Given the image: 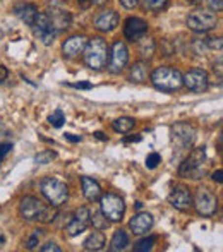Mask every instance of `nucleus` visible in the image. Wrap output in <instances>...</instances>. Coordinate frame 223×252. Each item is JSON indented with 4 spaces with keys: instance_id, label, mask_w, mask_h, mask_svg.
Wrapping results in <instances>:
<instances>
[{
    "instance_id": "45",
    "label": "nucleus",
    "mask_w": 223,
    "mask_h": 252,
    "mask_svg": "<svg viewBox=\"0 0 223 252\" xmlns=\"http://www.w3.org/2000/svg\"><path fill=\"white\" fill-rule=\"evenodd\" d=\"M95 136H96L100 141H107V136H105L103 132H95Z\"/></svg>"
},
{
    "instance_id": "40",
    "label": "nucleus",
    "mask_w": 223,
    "mask_h": 252,
    "mask_svg": "<svg viewBox=\"0 0 223 252\" xmlns=\"http://www.w3.org/2000/svg\"><path fill=\"white\" fill-rule=\"evenodd\" d=\"M64 136H65V139L70 141V143H79L81 141V136H74V134H70V132L64 134Z\"/></svg>"
},
{
    "instance_id": "35",
    "label": "nucleus",
    "mask_w": 223,
    "mask_h": 252,
    "mask_svg": "<svg viewBox=\"0 0 223 252\" xmlns=\"http://www.w3.org/2000/svg\"><path fill=\"white\" fill-rule=\"evenodd\" d=\"M10 150H12V144H9V143L0 144V163H2V159L5 158L7 155H9Z\"/></svg>"
},
{
    "instance_id": "23",
    "label": "nucleus",
    "mask_w": 223,
    "mask_h": 252,
    "mask_svg": "<svg viewBox=\"0 0 223 252\" xmlns=\"http://www.w3.org/2000/svg\"><path fill=\"white\" fill-rule=\"evenodd\" d=\"M148 77V62H144V60H139V62H136L132 67H130V72H129V79L132 81V83H144Z\"/></svg>"
},
{
    "instance_id": "5",
    "label": "nucleus",
    "mask_w": 223,
    "mask_h": 252,
    "mask_svg": "<svg viewBox=\"0 0 223 252\" xmlns=\"http://www.w3.org/2000/svg\"><path fill=\"white\" fill-rule=\"evenodd\" d=\"M40 189L41 194L47 197L52 206H60L69 199V189H67L65 184L57 179H52V177H47V179L41 180Z\"/></svg>"
},
{
    "instance_id": "17",
    "label": "nucleus",
    "mask_w": 223,
    "mask_h": 252,
    "mask_svg": "<svg viewBox=\"0 0 223 252\" xmlns=\"http://www.w3.org/2000/svg\"><path fill=\"white\" fill-rule=\"evenodd\" d=\"M168 201H170V204L175 209H179V211H187V209L191 208V204H192V196H191L187 187L180 186V187H175V189L170 192Z\"/></svg>"
},
{
    "instance_id": "21",
    "label": "nucleus",
    "mask_w": 223,
    "mask_h": 252,
    "mask_svg": "<svg viewBox=\"0 0 223 252\" xmlns=\"http://www.w3.org/2000/svg\"><path fill=\"white\" fill-rule=\"evenodd\" d=\"M81 186H83V194L88 201L95 202L101 197V187L96 180L90 179V177H81Z\"/></svg>"
},
{
    "instance_id": "1",
    "label": "nucleus",
    "mask_w": 223,
    "mask_h": 252,
    "mask_svg": "<svg viewBox=\"0 0 223 252\" xmlns=\"http://www.w3.org/2000/svg\"><path fill=\"white\" fill-rule=\"evenodd\" d=\"M19 213L23 216V220L26 221H43V223H50L55 220L57 213V206H47L43 204L40 199L33 196H28L24 199H21L19 204Z\"/></svg>"
},
{
    "instance_id": "30",
    "label": "nucleus",
    "mask_w": 223,
    "mask_h": 252,
    "mask_svg": "<svg viewBox=\"0 0 223 252\" xmlns=\"http://www.w3.org/2000/svg\"><path fill=\"white\" fill-rule=\"evenodd\" d=\"M48 122H50L54 127H57V129H59V127H62L64 122H65V115H64L62 110H55V112L52 113L50 117H48Z\"/></svg>"
},
{
    "instance_id": "28",
    "label": "nucleus",
    "mask_w": 223,
    "mask_h": 252,
    "mask_svg": "<svg viewBox=\"0 0 223 252\" xmlns=\"http://www.w3.org/2000/svg\"><path fill=\"white\" fill-rule=\"evenodd\" d=\"M143 3L146 9L153 10V12H161L168 5V0H143Z\"/></svg>"
},
{
    "instance_id": "8",
    "label": "nucleus",
    "mask_w": 223,
    "mask_h": 252,
    "mask_svg": "<svg viewBox=\"0 0 223 252\" xmlns=\"http://www.w3.org/2000/svg\"><path fill=\"white\" fill-rule=\"evenodd\" d=\"M194 206H196L197 213L201 216H213L218 209V199L211 190L206 187H199L196 190V197H194Z\"/></svg>"
},
{
    "instance_id": "41",
    "label": "nucleus",
    "mask_w": 223,
    "mask_h": 252,
    "mask_svg": "<svg viewBox=\"0 0 223 252\" xmlns=\"http://www.w3.org/2000/svg\"><path fill=\"white\" fill-rule=\"evenodd\" d=\"M213 180H215V182H218V184L223 182V172H222V170H217V172L213 173Z\"/></svg>"
},
{
    "instance_id": "33",
    "label": "nucleus",
    "mask_w": 223,
    "mask_h": 252,
    "mask_svg": "<svg viewBox=\"0 0 223 252\" xmlns=\"http://www.w3.org/2000/svg\"><path fill=\"white\" fill-rule=\"evenodd\" d=\"M204 45H206V48H211V50H222V38H208V40H204Z\"/></svg>"
},
{
    "instance_id": "16",
    "label": "nucleus",
    "mask_w": 223,
    "mask_h": 252,
    "mask_svg": "<svg viewBox=\"0 0 223 252\" xmlns=\"http://www.w3.org/2000/svg\"><path fill=\"white\" fill-rule=\"evenodd\" d=\"M48 19H50L52 26L55 28L57 34L62 33V31L69 30L70 23H72V17H70V14L67 12L65 9H62V7H52L50 10L47 12Z\"/></svg>"
},
{
    "instance_id": "32",
    "label": "nucleus",
    "mask_w": 223,
    "mask_h": 252,
    "mask_svg": "<svg viewBox=\"0 0 223 252\" xmlns=\"http://www.w3.org/2000/svg\"><path fill=\"white\" fill-rule=\"evenodd\" d=\"M161 163V156L158 155V153H150L148 155V158H146V166L150 170H155L158 165Z\"/></svg>"
},
{
    "instance_id": "34",
    "label": "nucleus",
    "mask_w": 223,
    "mask_h": 252,
    "mask_svg": "<svg viewBox=\"0 0 223 252\" xmlns=\"http://www.w3.org/2000/svg\"><path fill=\"white\" fill-rule=\"evenodd\" d=\"M40 232H41V230H34L33 235H31L30 239H28L26 249H34V247L38 246V240H40Z\"/></svg>"
},
{
    "instance_id": "27",
    "label": "nucleus",
    "mask_w": 223,
    "mask_h": 252,
    "mask_svg": "<svg viewBox=\"0 0 223 252\" xmlns=\"http://www.w3.org/2000/svg\"><path fill=\"white\" fill-rule=\"evenodd\" d=\"M137 41H139L141 55L151 59V57H153V53H155V41L151 40V38H144V36L141 38V40H137Z\"/></svg>"
},
{
    "instance_id": "43",
    "label": "nucleus",
    "mask_w": 223,
    "mask_h": 252,
    "mask_svg": "<svg viewBox=\"0 0 223 252\" xmlns=\"http://www.w3.org/2000/svg\"><path fill=\"white\" fill-rule=\"evenodd\" d=\"M77 3H79V7H83V9H88V7L91 5L90 0H77Z\"/></svg>"
},
{
    "instance_id": "42",
    "label": "nucleus",
    "mask_w": 223,
    "mask_h": 252,
    "mask_svg": "<svg viewBox=\"0 0 223 252\" xmlns=\"http://www.w3.org/2000/svg\"><path fill=\"white\" fill-rule=\"evenodd\" d=\"M7 76H9L7 69H5L3 65H0V83H2V81H5V79H7Z\"/></svg>"
},
{
    "instance_id": "37",
    "label": "nucleus",
    "mask_w": 223,
    "mask_h": 252,
    "mask_svg": "<svg viewBox=\"0 0 223 252\" xmlns=\"http://www.w3.org/2000/svg\"><path fill=\"white\" fill-rule=\"evenodd\" d=\"M210 7L215 10V12H220L223 9V2L222 0H210Z\"/></svg>"
},
{
    "instance_id": "19",
    "label": "nucleus",
    "mask_w": 223,
    "mask_h": 252,
    "mask_svg": "<svg viewBox=\"0 0 223 252\" xmlns=\"http://www.w3.org/2000/svg\"><path fill=\"white\" fill-rule=\"evenodd\" d=\"M153 223L155 220L150 213H137L129 221V228L132 230L134 235H144L153 228Z\"/></svg>"
},
{
    "instance_id": "13",
    "label": "nucleus",
    "mask_w": 223,
    "mask_h": 252,
    "mask_svg": "<svg viewBox=\"0 0 223 252\" xmlns=\"http://www.w3.org/2000/svg\"><path fill=\"white\" fill-rule=\"evenodd\" d=\"M90 226V209L88 208H79L74 216L70 218V221L67 223V235L69 237H76L79 233L86 232V228Z\"/></svg>"
},
{
    "instance_id": "38",
    "label": "nucleus",
    "mask_w": 223,
    "mask_h": 252,
    "mask_svg": "<svg viewBox=\"0 0 223 252\" xmlns=\"http://www.w3.org/2000/svg\"><path fill=\"white\" fill-rule=\"evenodd\" d=\"M120 3H122L126 9H134V7L139 3V0H119Z\"/></svg>"
},
{
    "instance_id": "6",
    "label": "nucleus",
    "mask_w": 223,
    "mask_h": 252,
    "mask_svg": "<svg viewBox=\"0 0 223 252\" xmlns=\"http://www.w3.org/2000/svg\"><path fill=\"white\" fill-rule=\"evenodd\" d=\"M100 208H101V213L105 215V218L108 221H122L124 215H126V202L120 196L117 194H105V196L100 197Z\"/></svg>"
},
{
    "instance_id": "22",
    "label": "nucleus",
    "mask_w": 223,
    "mask_h": 252,
    "mask_svg": "<svg viewBox=\"0 0 223 252\" xmlns=\"http://www.w3.org/2000/svg\"><path fill=\"white\" fill-rule=\"evenodd\" d=\"M83 246L86 251H101L105 246H107V239H105V235L101 233V230H98V232H93L86 240H84Z\"/></svg>"
},
{
    "instance_id": "2",
    "label": "nucleus",
    "mask_w": 223,
    "mask_h": 252,
    "mask_svg": "<svg viewBox=\"0 0 223 252\" xmlns=\"http://www.w3.org/2000/svg\"><path fill=\"white\" fill-rule=\"evenodd\" d=\"M108 55H110V52H108L107 41L100 36L88 40L86 47L83 50L84 63L91 70H103L108 63Z\"/></svg>"
},
{
    "instance_id": "46",
    "label": "nucleus",
    "mask_w": 223,
    "mask_h": 252,
    "mask_svg": "<svg viewBox=\"0 0 223 252\" xmlns=\"http://www.w3.org/2000/svg\"><path fill=\"white\" fill-rule=\"evenodd\" d=\"M186 2H189V3H197V2H201V0H186Z\"/></svg>"
},
{
    "instance_id": "25",
    "label": "nucleus",
    "mask_w": 223,
    "mask_h": 252,
    "mask_svg": "<svg viewBox=\"0 0 223 252\" xmlns=\"http://www.w3.org/2000/svg\"><path fill=\"white\" fill-rule=\"evenodd\" d=\"M134 126H136V120L130 119V117H120V119L113 120L112 127L115 132H120V134H127L130 132V130L134 129Z\"/></svg>"
},
{
    "instance_id": "4",
    "label": "nucleus",
    "mask_w": 223,
    "mask_h": 252,
    "mask_svg": "<svg viewBox=\"0 0 223 252\" xmlns=\"http://www.w3.org/2000/svg\"><path fill=\"white\" fill-rule=\"evenodd\" d=\"M151 83L157 90L165 91V93H172V91H179L184 86L182 74L173 67H158L151 74Z\"/></svg>"
},
{
    "instance_id": "29",
    "label": "nucleus",
    "mask_w": 223,
    "mask_h": 252,
    "mask_svg": "<svg viewBox=\"0 0 223 252\" xmlns=\"http://www.w3.org/2000/svg\"><path fill=\"white\" fill-rule=\"evenodd\" d=\"M157 242V237H148V239H143L134 246V251L136 252H144V251H151Z\"/></svg>"
},
{
    "instance_id": "47",
    "label": "nucleus",
    "mask_w": 223,
    "mask_h": 252,
    "mask_svg": "<svg viewBox=\"0 0 223 252\" xmlns=\"http://www.w3.org/2000/svg\"><path fill=\"white\" fill-rule=\"evenodd\" d=\"M0 244H3V237L2 235H0Z\"/></svg>"
},
{
    "instance_id": "24",
    "label": "nucleus",
    "mask_w": 223,
    "mask_h": 252,
    "mask_svg": "<svg viewBox=\"0 0 223 252\" xmlns=\"http://www.w3.org/2000/svg\"><path fill=\"white\" fill-rule=\"evenodd\" d=\"M127 246H129V235H127L126 230H117L112 237L110 242V251L112 252H119V251H126Z\"/></svg>"
},
{
    "instance_id": "12",
    "label": "nucleus",
    "mask_w": 223,
    "mask_h": 252,
    "mask_svg": "<svg viewBox=\"0 0 223 252\" xmlns=\"http://www.w3.org/2000/svg\"><path fill=\"white\" fill-rule=\"evenodd\" d=\"M108 60H110V63H108V69H110L112 74H119L124 70V67L127 65V62H129V50H127L126 43L124 41H115L112 47V53L108 55Z\"/></svg>"
},
{
    "instance_id": "11",
    "label": "nucleus",
    "mask_w": 223,
    "mask_h": 252,
    "mask_svg": "<svg viewBox=\"0 0 223 252\" xmlns=\"http://www.w3.org/2000/svg\"><path fill=\"white\" fill-rule=\"evenodd\" d=\"M184 86L192 93H203L210 88V77L203 69H191L186 76H182Z\"/></svg>"
},
{
    "instance_id": "31",
    "label": "nucleus",
    "mask_w": 223,
    "mask_h": 252,
    "mask_svg": "<svg viewBox=\"0 0 223 252\" xmlns=\"http://www.w3.org/2000/svg\"><path fill=\"white\" fill-rule=\"evenodd\" d=\"M55 156L57 155L54 151H41L34 156V161H36L38 165H47V163H52V159H54Z\"/></svg>"
},
{
    "instance_id": "20",
    "label": "nucleus",
    "mask_w": 223,
    "mask_h": 252,
    "mask_svg": "<svg viewBox=\"0 0 223 252\" xmlns=\"http://www.w3.org/2000/svg\"><path fill=\"white\" fill-rule=\"evenodd\" d=\"M14 14H16L23 23H26L28 26H33L34 19H36V16H38V9L34 3L24 2V3H17V5L14 7Z\"/></svg>"
},
{
    "instance_id": "3",
    "label": "nucleus",
    "mask_w": 223,
    "mask_h": 252,
    "mask_svg": "<svg viewBox=\"0 0 223 252\" xmlns=\"http://www.w3.org/2000/svg\"><path fill=\"white\" fill-rule=\"evenodd\" d=\"M179 175L186 179H203L206 175V150L204 148H196L191 151V155L180 163Z\"/></svg>"
},
{
    "instance_id": "39",
    "label": "nucleus",
    "mask_w": 223,
    "mask_h": 252,
    "mask_svg": "<svg viewBox=\"0 0 223 252\" xmlns=\"http://www.w3.org/2000/svg\"><path fill=\"white\" fill-rule=\"evenodd\" d=\"M69 86L76 88V90H91L93 84L91 83H74V84H69Z\"/></svg>"
},
{
    "instance_id": "14",
    "label": "nucleus",
    "mask_w": 223,
    "mask_h": 252,
    "mask_svg": "<svg viewBox=\"0 0 223 252\" xmlns=\"http://www.w3.org/2000/svg\"><path fill=\"white\" fill-rule=\"evenodd\" d=\"M148 33V23L141 17H129L124 23V34L129 41H137Z\"/></svg>"
},
{
    "instance_id": "15",
    "label": "nucleus",
    "mask_w": 223,
    "mask_h": 252,
    "mask_svg": "<svg viewBox=\"0 0 223 252\" xmlns=\"http://www.w3.org/2000/svg\"><path fill=\"white\" fill-rule=\"evenodd\" d=\"M117 24H119V14L113 9L101 10L95 17V28L101 33H110L117 28Z\"/></svg>"
},
{
    "instance_id": "26",
    "label": "nucleus",
    "mask_w": 223,
    "mask_h": 252,
    "mask_svg": "<svg viewBox=\"0 0 223 252\" xmlns=\"http://www.w3.org/2000/svg\"><path fill=\"white\" fill-rule=\"evenodd\" d=\"M90 223L96 230H105V228H108V225H110V221L105 218V215L101 211H95L93 215H90Z\"/></svg>"
},
{
    "instance_id": "36",
    "label": "nucleus",
    "mask_w": 223,
    "mask_h": 252,
    "mask_svg": "<svg viewBox=\"0 0 223 252\" xmlns=\"http://www.w3.org/2000/svg\"><path fill=\"white\" fill-rule=\"evenodd\" d=\"M50 251L60 252V247L57 246V244H54V242H48V244H45V246L41 247V252H50Z\"/></svg>"
},
{
    "instance_id": "9",
    "label": "nucleus",
    "mask_w": 223,
    "mask_h": 252,
    "mask_svg": "<svg viewBox=\"0 0 223 252\" xmlns=\"http://www.w3.org/2000/svg\"><path fill=\"white\" fill-rule=\"evenodd\" d=\"M31 28L34 30L36 38L43 45H52V43H54V40L57 36V31H55V28L52 26L47 12H38L36 19H34V23H33V26H31Z\"/></svg>"
},
{
    "instance_id": "44",
    "label": "nucleus",
    "mask_w": 223,
    "mask_h": 252,
    "mask_svg": "<svg viewBox=\"0 0 223 252\" xmlns=\"http://www.w3.org/2000/svg\"><path fill=\"white\" fill-rule=\"evenodd\" d=\"M91 5H103L105 2H108V0H90Z\"/></svg>"
},
{
    "instance_id": "18",
    "label": "nucleus",
    "mask_w": 223,
    "mask_h": 252,
    "mask_svg": "<svg viewBox=\"0 0 223 252\" xmlns=\"http://www.w3.org/2000/svg\"><path fill=\"white\" fill-rule=\"evenodd\" d=\"M88 43V38L84 34H74L69 40L64 41L62 45V53L65 59H76L79 53H83L84 47Z\"/></svg>"
},
{
    "instance_id": "10",
    "label": "nucleus",
    "mask_w": 223,
    "mask_h": 252,
    "mask_svg": "<svg viewBox=\"0 0 223 252\" xmlns=\"http://www.w3.org/2000/svg\"><path fill=\"white\" fill-rule=\"evenodd\" d=\"M172 136L173 143L180 148V150H189L196 141V129L187 122H179L172 127Z\"/></svg>"
},
{
    "instance_id": "7",
    "label": "nucleus",
    "mask_w": 223,
    "mask_h": 252,
    "mask_svg": "<svg viewBox=\"0 0 223 252\" xmlns=\"http://www.w3.org/2000/svg\"><path fill=\"white\" fill-rule=\"evenodd\" d=\"M187 28L196 33H208V31L215 30L218 24L217 14L208 12V10H194L187 16Z\"/></svg>"
}]
</instances>
